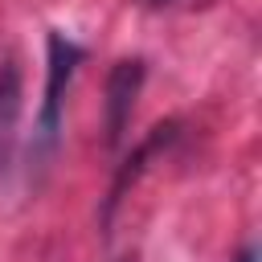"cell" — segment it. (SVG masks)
Here are the masks:
<instances>
[{
    "mask_svg": "<svg viewBox=\"0 0 262 262\" xmlns=\"http://www.w3.org/2000/svg\"><path fill=\"white\" fill-rule=\"evenodd\" d=\"M82 66V49L66 37V33H49V78H45V102H41V115H37V151L49 156L57 147V131H61V98L70 90V78L74 70Z\"/></svg>",
    "mask_w": 262,
    "mask_h": 262,
    "instance_id": "6da1fadb",
    "label": "cell"
},
{
    "mask_svg": "<svg viewBox=\"0 0 262 262\" xmlns=\"http://www.w3.org/2000/svg\"><path fill=\"white\" fill-rule=\"evenodd\" d=\"M139 86H143V61H139V57L115 61V70H111V78H106V143H111V147H119V139H123L127 123H131Z\"/></svg>",
    "mask_w": 262,
    "mask_h": 262,
    "instance_id": "7a4b0ae2",
    "label": "cell"
},
{
    "mask_svg": "<svg viewBox=\"0 0 262 262\" xmlns=\"http://www.w3.org/2000/svg\"><path fill=\"white\" fill-rule=\"evenodd\" d=\"M176 139V123H160V127H151V135L135 147V156H127V164L119 168V176H115V184H111V196H106V209H102V221H111V213H115V205L123 201V192H127V184H135L139 180V172L147 168V160L160 151V147H168Z\"/></svg>",
    "mask_w": 262,
    "mask_h": 262,
    "instance_id": "3957f363",
    "label": "cell"
},
{
    "mask_svg": "<svg viewBox=\"0 0 262 262\" xmlns=\"http://www.w3.org/2000/svg\"><path fill=\"white\" fill-rule=\"evenodd\" d=\"M12 119H16V70L12 61H4L0 70V164H4L8 135H12Z\"/></svg>",
    "mask_w": 262,
    "mask_h": 262,
    "instance_id": "277c9868",
    "label": "cell"
},
{
    "mask_svg": "<svg viewBox=\"0 0 262 262\" xmlns=\"http://www.w3.org/2000/svg\"><path fill=\"white\" fill-rule=\"evenodd\" d=\"M237 262H258V250H254V246H246V250L237 254Z\"/></svg>",
    "mask_w": 262,
    "mask_h": 262,
    "instance_id": "5b68a950",
    "label": "cell"
},
{
    "mask_svg": "<svg viewBox=\"0 0 262 262\" xmlns=\"http://www.w3.org/2000/svg\"><path fill=\"white\" fill-rule=\"evenodd\" d=\"M147 4H168V0H147Z\"/></svg>",
    "mask_w": 262,
    "mask_h": 262,
    "instance_id": "8992f818",
    "label": "cell"
}]
</instances>
